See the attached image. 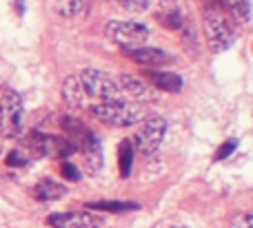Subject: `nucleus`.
<instances>
[{"instance_id": "1", "label": "nucleus", "mask_w": 253, "mask_h": 228, "mask_svg": "<svg viewBox=\"0 0 253 228\" xmlns=\"http://www.w3.org/2000/svg\"><path fill=\"white\" fill-rule=\"evenodd\" d=\"M91 115L98 122L107 124V127H116V129H126V127H135L142 120H147V111L138 104H129L123 100H114V102H98V104L89 106Z\"/></svg>"}, {"instance_id": "2", "label": "nucleus", "mask_w": 253, "mask_h": 228, "mask_svg": "<svg viewBox=\"0 0 253 228\" xmlns=\"http://www.w3.org/2000/svg\"><path fill=\"white\" fill-rule=\"evenodd\" d=\"M107 38L114 44H120L123 49H135L142 47L151 35V29L142 22H133V20H111L105 29Z\"/></svg>"}, {"instance_id": "3", "label": "nucleus", "mask_w": 253, "mask_h": 228, "mask_svg": "<svg viewBox=\"0 0 253 228\" xmlns=\"http://www.w3.org/2000/svg\"><path fill=\"white\" fill-rule=\"evenodd\" d=\"M202 25H205V35H207V47L213 53L227 51L233 44V29L227 22V18L215 9H207L202 16Z\"/></svg>"}, {"instance_id": "4", "label": "nucleus", "mask_w": 253, "mask_h": 228, "mask_svg": "<svg viewBox=\"0 0 253 228\" xmlns=\"http://www.w3.org/2000/svg\"><path fill=\"white\" fill-rule=\"evenodd\" d=\"M22 98L16 91H4L0 98V135L16 140L22 135Z\"/></svg>"}, {"instance_id": "5", "label": "nucleus", "mask_w": 253, "mask_h": 228, "mask_svg": "<svg viewBox=\"0 0 253 228\" xmlns=\"http://www.w3.org/2000/svg\"><path fill=\"white\" fill-rule=\"evenodd\" d=\"M78 80L83 84L84 93L91 98H98V102H114L120 100V87L116 80H111L105 71L98 69H83L78 73Z\"/></svg>"}, {"instance_id": "6", "label": "nucleus", "mask_w": 253, "mask_h": 228, "mask_svg": "<svg viewBox=\"0 0 253 228\" xmlns=\"http://www.w3.org/2000/svg\"><path fill=\"white\" fill-rule=\"evenodd\" d=\"M167 133V120L160 115H151V118L142 120V127L138 129L135 137L131 140L133 151L140 155H153L158 151V146L162 144Z\"/></svg>"}, {"instance_id": "7", "label": "nucleus", "mask_w": 253, "mask_h": 228, "mask_svg": "<svg viewBox=\"0 0 253 228\" xmlns=\"http://www.w3.org/2000/svg\"><path fill=\"white\" fill-rule=\"evenodd\" d=\"M51 228H102V217L91 211H69L53 213L47 217Z\"/></svg>"}, {"instance_id": "8", "label": "nucleus", "mask_w": 253, "mask_h": 228, "mask_svg": "<svg viewBox=\"0 0 253 228\" xmlns=\"http://www.w3.org/2000/svg\"><path fill=\"white\" fill-rule=\"evenodd\" d=\"M125 56L129 60L138 62L142 66H149V69H156V66H165L173 62V56L158 47H135V49H123Z\"/></svg>"}, {"instance_id": "9", "label": "nucleus", "mask_w": 253, "mask_h": 228, "mask_svg": "<svg viewBox=\"0 0 253 228\" xmlns=\"http://www.w3.org/2000/svg\"><path fill=\"white\" fill-rule=\"evenodd\" d=\"M144 82L149 84L151 89H160V91L167 93H178L182 91V78L173 71H158V69H149L144 71Z\"/></svg>"}, {"instance_id": "10", "label": "nucleus", "mask_w": 253, "mask_h": 228, "mask_svg": "<svg viewBox=\"0 0 253 228\" xmlns=\"http://www.w3.org/2000/svg\"><path fill=\"white\" fill-rule=\"evenodd\" d=\"M118 87H120V91H125L129 98H133V100H140V102H149V100H153V98H156L153 89L149 87V84L144 82L142 78H138V75L123 73V75H120Z\"/></svg>"}, {"instance_id": "11", "label": "nucleus", "mask_w": 253, "mask_h": 228, "mask_svg": "<svg viewBox=\"0 0 253 228\" xmlns=\"http://www.w3.org/2000/svg\"><path fill=\"white\" fill-rule=\"evenodd\" d=\"M156 20L160 22V27H165L169 31H178L184 27V16L173 0H160V4L156 9Z\"/></svg>"}, {"instance_id": "12", "label": "nucleus", "mask_w": 253, "mask_h": 228, "mask_svg": "<svg viewBox=\"0 0 253 228\" xmlns=\"http://www.w3.org/2000/svg\"><path fill=\"white\" fill-rule=\"evenodd\" d=\"M65 195H67V186L62 184V182L51 180V177L40 180L34 189V197L38 199V202H58V199H62Z\"/></svg>"}, {"instance_id": "13", "label": "nucleus", "mask_w": 253, "mask_h": 228, "mask_svg": "<svg viewBox=\"0 0 253 228\" xmlns=\"http://www.w3.org/2000/svg\"><path fill=\"white\" fill-rule=\"evenodd\" d=\"M62 98H65V102L71 109H83V106L87 104V93H84L78 75H69V78L62 82Z\"/></svg>"}, {"instance_id": "14", "label": "nucleus", "mask_w": 253, "mask_h": 228, "mask_svg": "<svg viewBox=\"0 0 253 228\" xmlns=\"http://www.w3.org/2000/svg\"><path fill=\"white\" fill-rule=\"evenodd\" d=\"M89 211H100V213H129L138 211L140 204L135 202H123V199H102V202H89Z\"/></svg>"}, {"instance_id": "15", "label": "nucleus", "mask_w": 253, "mask_h": 228, "mask_svg": "<svg viewBox=\"0 0 253 228\" xmlns=\"http://www.w3.org/2000/svg\"><path fill=\"white\" fill-rule=\"evenodd\" d=\"M133 144L131 140H123L118 146V164H120V175L123 177H129L131 171H133Z\"/></svg>"}, {"instance_id": "16", "label": "nucleus", "mask_w": 253, "mask_h": 228, "mask_svg": "<svg viewBox=\"0 0 253 228\" xmlns=\"http://www.w3.org/2000/svg\"><path fill=\"white\" fill-rule=\"evenodd\" d=\"M227 9L236 18L238 25H249L251 20V2L249 0H227Z\"/></svg>"}, {"instance_id": "17", "label": "nucleus", "mask_w": 253, "mask_h": 228, "mask_svg": "<svg viewBox=\"0 0 253 228\" xmlns=\"http://www.w3.org/2000/svg\"><path fill=\"white\" fill-rule=\"evenodd\" d=\"M83 158L89 175H98L102 171V151H89V153H83Z\"/></svg>"}, {"instance_id": "18", "label": "nucleus", "mask_w": 253, "mask_h": 228, "mask_svg": "<svg viewBox=\"0 0 253 228\" xmlns=\"http://www.w3.org/2000/svg\"><path fill=\"white\" fill-rule=\"evenodd\" d=\"M4 162H7V166H11V168H22L29 164V155H27L25 149H13V151H9Z\"/></svg>"}, {"instance_id": "19", "label": "nucleus", "mask_w": 253, "mask_h": 228, "mask_svg": "<svg viewBox=\"0 0 253 228\" xmlns=\"http://www.w3.org/2000/svg\"><path fill=\"white\" fill-rule=\"evenodd\" d=\"M84 9V0H60V7H58V11L62 13V16L71 18V16H78V13H83Z\"/></svg>"}, {"instance_id": "20", "label": "nucleus", "mask_w": 253, "mask_h": 228, "mask_svg": "<svg viewBox=\"0 0 253 228\" xmlns=\"http://www.w3.org/2000/svg\"><path fill=\"white\" fill-rule=\"evenodd\" d=\"M60 175L65 177L67 182H80L83 173H80V168L76 166V164H71L69 160H62L60 162Z\"/></svg>"}, {"instance_id": "21", "label": "nucleus", "mask_w": 253, "mask_h": 228, "mask_svg": "<svg viewBox=\"0 0 253 228\" xmlns=\"http://www.w3.org/2000/svg\"><path fill=\"white\" fill-rule=\"evenodd\" d=\"M229 228H253V213H238L229 220Z\"/></svg>"}, {"instance_id": "22", "label": "nucleus", "mask_w": 253, "mask_h": 228, "mask_svg": "<svg viewBox=\"0 0 253 228\" xmlns=\"http://www.w3.org/2000/svg\"><path fill=\"white\" fill-rule=\"evenodd\" d=\"M120 4L126 9L129 13H144L149 11V0H120Z\"/></svg>"}, {"instance_id": "23", "label": "nucleus", "mask_w": 253, "mask_h": 228, "mask_svg": "<svg viewBox=\"0 0 253 228\" xmlns=\"http://www.w3.org/2000/svg\"><path fill=\"white\" fill-rule=\"evenodd\" d=\"M236 149H238V142H236V140H227L224 144H220L218 151H215L213 160H215V162H220V160H227Z\"/></svg>"}, {"instance_id": "24", "label": "nucleus", "mask_w": 253, "mask_h": 228, "mask_svg": "<svg viewBox=\"0 0 253 228\" xmlns=\"http://www.w3.org/2000/svg\"><path fill=\"white\" fill-rule=\"evenodd\" d=\"M207 4H209V9H215V11H220V9H227V0H205Z\"/></svg>"}, {"instance_id": "25", "label": "nucleus", "mask_w": 253, "mask_h": 228, "mask_svg": "<svg viewBox=\"0 0 253 228\" xmlns=\"http://www.w3.org/2000/svg\"><path fill=\"white\" fill-rule=\"evenodd\" d=\"M13 9H16V13H18V16H25L27 0H13Z\"/></svg>"}, {"instance_id": "26", "label": "nucleus", "mask_w": 253, "mask_h": 228, "mask_svg": "<svg viewBox=\"0 0 253 228\" xmlns=\"http://www.w3.org/2000/svg\"><path fill=\"white\" fill-rule=\"evenodd\" d=\"M109 2H114V4H120V0H109Z\"/></svg>"}]
</instances>
